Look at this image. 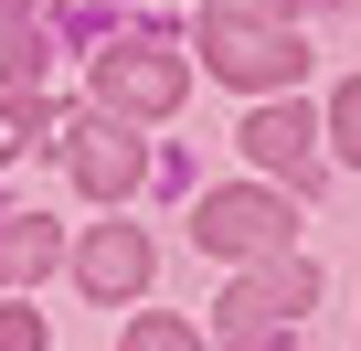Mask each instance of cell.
<instances>
[{"label": "cell", "mask_w": 361, "mask_h": 351, "mask_svg": "<svg viewBox=\"0 0 361 351\" xmlns=\"http://www.w3.org/2000/svg\"><path fill=\"white\" fill-rule=\"evenodd\" d=\"M75 287H85V298H138V287H149V234H138V224H96V234L75 245Z\"/></svg>", "instance_id": "8992f818"}, {"label": "cell", "mask_w": 361, "mask_h": 351, "mask_svg": "<svg viewBox=\"0 0 361 351\" xmlns=\"http://www.w3.org/2000/svg\"><path fill=\"white\" fill-rule=\"evenodd\" d=\"M54 256H64V224H43V213H0V287H32Z\"/></svg>", "instance_id": "ba28073f"}, {"label": "cell", "mask_w": 361, "mask_h": 351, "mask_svg": "<svg viewBox=\"0 0 361 351\" xmlns=\"http://www.w3.org/2000/svg\"><path fill=\"white\" fill-rule=\"evenodd\" d=\"M180 85H192V64H180L170 32H117V43L96 54V96H106V117H170Z\"/></svg>", "instance_id": "6da1fadb"}, {"label": "cell", "mask_w": 361, "mask_h": 351, "mask_svg": "<svg viewBox=\"0 0 361 351\" xmlns=\"http://www.w3.org/2000/svg\"><path fill=\"white\" fill-rule=\"evenodd\" d=\"M0 22H22V0H0Z\"/></svg>", "instance_id": "4fadbf2b"}, {"label": "cell", "mask_w": 361, "mask_h": 351, "mask_svg": "<svg viewBox=\"0 0 361 351\" xmlns=\"http://www.w3.org/2000/svg\"><path fill=\"white\" fill-rule=\"evenodd\" d=\"M245 149L276 170V182H319V128L298 117V107H255V128H245Z\"/></svg>", "instance_id": "52a82bcc"}, {"label": "cell", "mask_w": 361, "mask_h": 351, "mask_svg": "<svg viewBox=\"0 0 361 351\" xmlns=\"http://www.w3.org/2000/svg\"><path fill=\"white\" fill-rule=\"evenodd\" d=\"M192 234H202L224 266H266V256L298 245V213H287L276 192H213V203L192 213Z\"/></svg>", "instance_id": "277c9868"}, {"label": "cell", "mask_w": 361, "mask_h": 351, "mask_svg": "<svg viewBox=\"0 0 361 351\" xmlns=\"http://www.w3.org/2000/svg\"><path fill=\"white\" fill-rule=\"evenodd\" d=\"M329 138H340V160H361V75L329 96Z\"/></svg>", "instance_id": "9c48e42d"}, {"label": "cell", "mask_w": 361, "mask_h": 351, "mask_svg": "<svg viewBox=\"0 0 361 351\" xmlns=\"http://www.w3.org/2000/svg\"><path fill=\"white\" fill-rule=\"evenodd\" d=\"M64 170H75L96 203H128V192H138V170H149V149H138L117 117H85V128H64Z\"/></svg>", "instance_id": "5b68a950"}, {"label": "cell", "mask_w": 361, "mask_h": 351, "mask_svg": "<svg viewBox=\"0 0 361 351\" xmlns=\"http://www.w3.org/2000/svg\"><path fill=\"white\" fill-rule=\"evenodd\" d=\"M298 309H319V266L287 245V256H266V277H234V287H224V319H213V330H224V340H276Z\"/></svg>", "instance_id": "3957f363"}, {"label": "cell", "mask_w": 361, "mask_h": 351, "mask_svg": "<svg viewBox=\"0 0 361 351\" xmlns=\"http://www.w3.org/2000/svg\"><path fill=\"white\" fill-rule=\"evenodd\" d=\"M202 54H213V75L245 85V96H276V85L308 75V43H298L287 22H255V11H213V22H202Z\"/></svg>", "instance_id": "7a4b0ae2"}, {"label": "cell", "mask_w": 361, "mask_h": 351, "mask_svg": "<svg viewBox=\"0 0 361 351\" xmlns=\"http://www.w3.org/2000/svg\"><path fill=\"white\" fill-rule=\"evenodd\" d=\"M0 351H43V319L32 309H0Z\"/></svg>", "instance_id": "30bf717a"}, {"label": "cell", "mask_w": 361, "mask_h": 351, "mask_svg": "<svg viewBox=\"0 0 361 351\" xmlns=\"http://www.w3.org/2000/svg\"><path fill=\"white\" fill-rule=\"evenodd\" d=\"M202 11H255V22H287L298 0H202Z\"/></svg>", "instance_id": "7c38bea8"}, {"label": "cell", "mask_w": 361, "mask_h": 351, "mask_svg": "<svg viewBox=\"0 0 361 351\" xmlns=\"http://www.w3.org/2000/svg\"><path fill=\"white\" fill-rule=\"evenodd\" d=\"M128 340H138V351H180L192 330H180V319H128Z\"/></svg>", "instance_id": "8fae6325"}]
</instances>
